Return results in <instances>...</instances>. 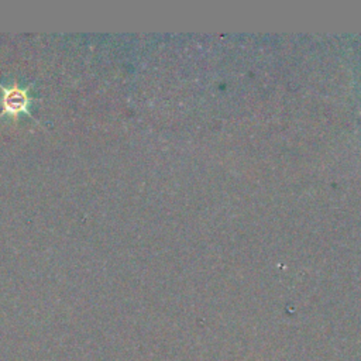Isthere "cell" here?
I'll use <instances>...</instances> for the list:
<instances>
[{
    "mask_svg": "<svg viewBox=\"0 0 361 361\" xmlns=\"http://www.w3.org/2000/svg\"><path fill=\"white\" fill-rule=\"evenodd\" d=\"M36 82L22 85L18 81H13L9 85H5L0 82V119L4 116H9L13 119H19L22 115L32 118L37 123H40L39 119H36L32 113V105L37 101H40L39 96L32 95V88Z\"/></svg>",
    "mask_w": 361,
    "mask_h": 361,
    "instance_id": "cell-1",
    "label": "cell"
}]
</instances>
